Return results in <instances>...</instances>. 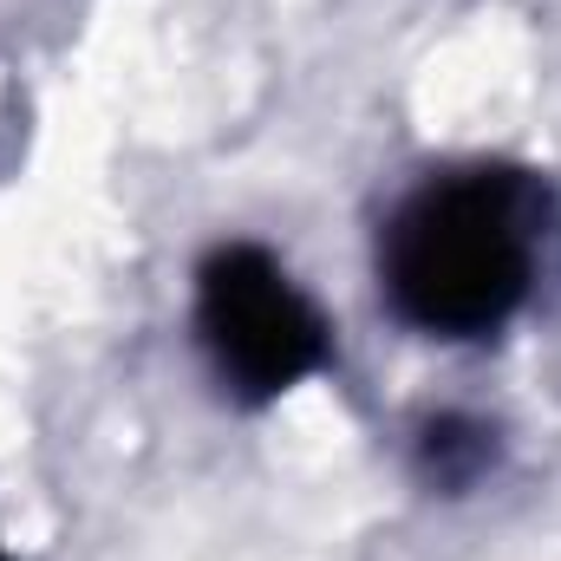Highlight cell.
Listing matches in <instances>:
<instances>
[{"mask_svg":"<svg viewBox=\"0 0 561 561\" xmlns=\"http://www.w3.org/2000/svg\"><path fill=\"white\" fill-rule=\"evenodd\" d=\"M379 275L419 333L437 340H483L510 327L536 280V236L523 183L503 170L444 176L392 216Z\"/></svg>","mask_w":561,"mask_h":561,"instance_id":"1","label":"cell"},{"mask_svg":"<svg viewBox=\"0 0 561 561\" xmlns=\"http://www.w3.org/2000/svg\"><path fill=\"white\" fill-rule=\"evenodd\" d=\"M196 333L249 405H268L287 386L327 366V320L320 307L287 280L268 249L229 242L196 275Z\"/></svg>","mask_w":561,"mask_h":561,"instance_id":"2","label":"cell"},{"mask_svg":"<svg viewBox=\"0 0 561 561\" xmlns=\"http://www.w3.org/2000/svg\"><path fill=\"white\" fill-rule=\"evenodd\" d=\"M490 457H496V444H490V431L470 419H437L424 424L419 437V463L431 483H444V490H463V483H477L483 470H490Z\"/></svg>","mask_w":561,"mask_h":561,"instance_id":"3","label":"cell"},{"mask_svg":"<svg viewBox=\"0 0 561 561\" xmlns=\"http://www.w3.org/2000/svg\"><path fill=\"white\" fill-rule=\"evenodd\" d=\"M0 561H7V549H0Z\"/></svg>","mask_w":561,"mask_h":561,"instance_id":"4","label":"cell"}]
</instances>
